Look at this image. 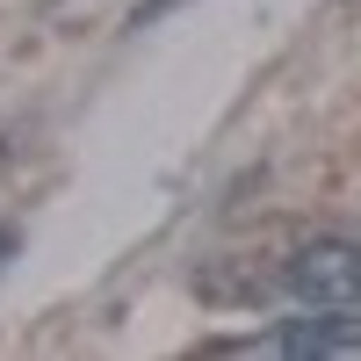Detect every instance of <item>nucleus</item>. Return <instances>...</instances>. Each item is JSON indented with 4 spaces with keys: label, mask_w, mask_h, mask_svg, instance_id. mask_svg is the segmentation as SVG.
<instances>
[{
    "label": "nucleus",
    "mask_w": 361,
    "mask_h": 361,
    "mask_svg": "<svg viewBox=\"0 0 361 361\" xmlns=\"http://www.w3.org/2000/svg\"><path fill=\"white\" fill-rule=\"evenodd\" d=\"M289 296L304 311H333V318H361V246L354 238H311L296 246L282 267Z\"/></svg>",
    "instance_id": "1"
},
{
    "label": "nucleus",
    "mask_w": 361,
    "mask_h": 361,
    "mask_svg": "<svg viewBox=\"0 0 361 361\" xmlns=\"http://www.w3.org/2000/svg\"><path fill=\"white\" fill-rule=\"evenodd\" d=\"M166 8H180V0H137V8H130V29H152Z\"/></svg>",
    "instance_id": "2"
}]
</instances>
